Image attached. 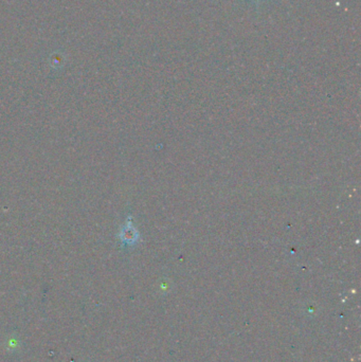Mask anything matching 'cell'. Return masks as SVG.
Returning <instances> with one entry per match:
<instances>
[{"instance_id":"cell-1","label":"cell","mask_w":361,"mask_h":362,"mask_svg":"<svg viewBox=\"0 0 361 362\" xmlns=\"http://www.w3.org/2000/svg\"><path fill=\"white\" fill-rule=\"evenodd\" d=\"M137 236H138L137 231L133 229V227L130 224H128L124 228V230L122 232L123 241H125V243H127V244H132V243H135V241H136Z\"/></svg>"}]
</instances>
